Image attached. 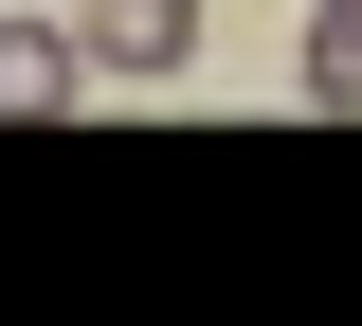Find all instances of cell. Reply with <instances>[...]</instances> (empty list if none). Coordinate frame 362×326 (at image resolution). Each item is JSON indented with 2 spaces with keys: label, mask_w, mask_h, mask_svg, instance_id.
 Wrapping results in <instances>:
<instances>
[{
  "label": "cell",
  "mask_w": 362,
  "mask_h": 326,
  "mask_svg": "<svg viewBox=\"0 0 362 326\" xmlns=\"http://www.w3.org/2000/svg\"><path fill=\"white\" fill-rule=\"evenodd\" d=\"M73 54H90V73H127V91H145V73H199V0H90Z\"/></svg>",
  "instance_id": "obj_1"
},
{
  "label": "cell",
  "mask_w": 362,
  "mask_h": 326,
  "mask_svg": "<svg viewBox=\"0 0 362 326\" xmlns=\"http://www.w3.org/2000/svg\"><path fill=\"white\" fill-rule=\"evenodd\" d=\"M37 109H90V54L54 18H0V127H37Z\"/></svg>",
  "instance_id": "obj_2"
},
{
  "label": "cell",
  "mask_w": 362,
  "mask_h": 326,
  "mask_svg": "<svg viewBox=\"0 0 362 326\" xmlns=\"http://www.w3.org/2000/svg\"><path fill=\"white\" fill-rule=\"evenodd\" d=\"M308 109H362V0H308Z\"/></svg>",
  "instance_id": "obj_3"
}]
</instances>
